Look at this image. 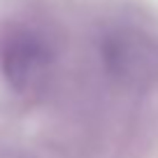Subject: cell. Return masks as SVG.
<instances>
[{"mask_svg": "<svg viewBox=\"0 0 158 158\" xmlns=\"http://www.w3.org/2000/svg\"><path fill=\"white\" fill-rule=\"evenodd\" d=\"M51 51L44 37L30 26L12 21L0 30V74L16 93L42 89L49 74Z\"/></svg>", "mask_w": 158, "mask_h": 158, "instance_id": "6da1fadb", "label": "cell"}, {"mask_svg": "<svg viewBox=\"0 0 158 158\" xmlns=\"http://www.w3.org/2000/svg\"><path fill=\"white\" fill-rule=\"evenodd\" d=\"M102 65L114 81L142 89L158 79V47L137 28H114L100 44Z\"/></svg>", "mask_w": 158, "mask_h": 158, "instance_id": "7a4b0ae2", "label": "cell"}]
</instances>
